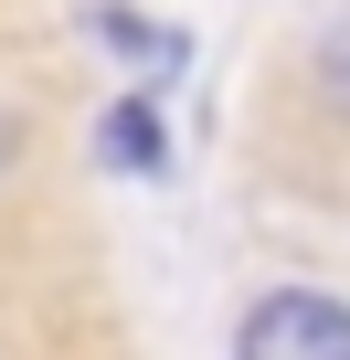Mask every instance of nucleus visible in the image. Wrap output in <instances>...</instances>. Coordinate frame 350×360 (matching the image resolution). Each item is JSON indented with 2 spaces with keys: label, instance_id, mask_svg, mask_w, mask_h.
I'll use <instances>...</instances> for the list:
<instances>
[{
  "label": "nucleus",
  "instance_id": "2",
  "mask_svg": "<svg viewBox=\"0 0 350 360\" xmlns=\"http://www.w3.org/2000/svg\"><path fill=\"white\" fill-rule=\"evenodd\" d=\"M96 159L127 169V180H159V169H170V127H159V96H149V85L96 117Z\"/></svg>",
  "mask_w": 350,
  "mask_h": 360
},
{
  "label": "nucleus",
  "instance_id": "5",
  "mask_svg": "<svg viewBox=\"0 0 350 360\" xmlns=\"http://www.w3.org/2000/svg\"><path fill=\"white\" fill-rule=\"evenodd\" d=\"M11 148H22V127H11V106H0V169H11Z\"/></svg>",
  "mask_w": 350,
  "mask_h": 360
},
{
  "label": "nucleus",
  "instance_id": "3",
  "mask_svg": "<svg viewBox=\"0 0 350 360\" xmlns=\"http://www.w3.org/2000/svg\"><path fill=\"white\" fill-rule=\"evenodd\" d=\"M85 22H96L106 53H127V64H149V75H181V64H192V32H159L149 11H127V0H96Z\"/></svg>",
  "mask_w": 350,
  "mask_h": 360
},
{
  "label": "nucleus",
  "instance_id": "4",
  "mask_svg": "<svg viewBox=\"0 0 350 360\" xmlns=\"http://www.w3.org/2000/svg\"><path fill=\"white\" fill-rule=\"evenodd\" d=\"M318 75H329V85H339V96H350V22H339V32H329V43H318Z\"/></svg>",
  "mask_w": 350,
  "mask_h": 360
},
{
  "label": "nucleus",
  "instance_id": "1",
  "mask_svg": "<svg viewBox=\"0 0 350 360\" xmlns=\"http://www.w3.org/2000/svg\"><path fill=\"white\" fill-rule=\"evenodd\" d=\"M234 360H350V307L329 286H265L234 328Z\"/></svg>",
  "mask_w": 350,
  "mask_h": 360
}]
</instances>
